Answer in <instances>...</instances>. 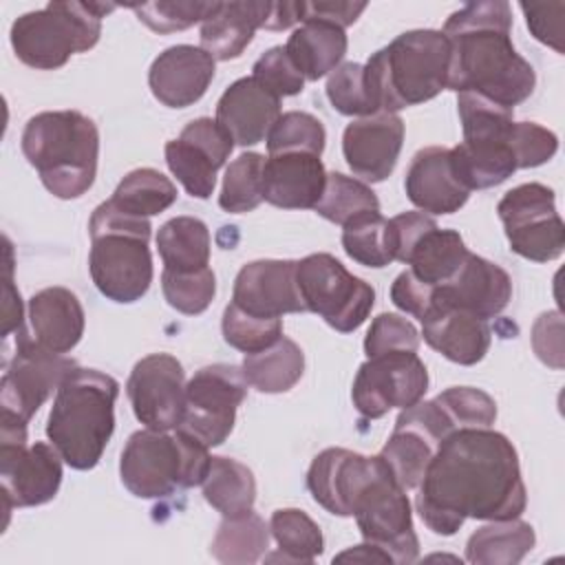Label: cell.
Listing matches in <instances>:
<instances>
[{
  "label": "cell",
  "mask_w": 565,
  "mask_h": 565,
  "mask_svg": "<svg viewBox=\"0 0 565 565\" xmlns=\"http://www.w3.org/2000/svg\"><path fill=\"white\" fill-rule=\"evenodd\" d=\"M415 508L426 527L452 536L466 519L505 521L527 505L519 455L512 441L490 428H459L435 450Z\"/></svg>",
  "instance_id": "6da1fadb"
},
{
  "label": "cell",
  "mask_w": 565,
  "mask_h": 565,
  "mask_svg": "<svg viewBox=\"0 0 565 565\" xmlns=\"http://www.w3.org/2000/svg\"><path fill=\"white\" fill-rule=\"evenodd\" d=\"M510 31L512 9L505 0L470 2L455 11L441 29L450 42L448 88L475 93L508 110L525 102L536 73L516 53Z\"/></svg>",
  "instance_id": "7a4b0ae2"
},
{
  "label": "cell",
  "mask_w": 565,
  "mask_h": 565,
  "mask_svg": "<svg viewBox=\"0 0 565 565\" xmlns=\"http://www.w3.org/2000/svg\"><path fill=\"white\" fill-rule=\"evenodd\" d=\"M119 382L97 369L75 366L57 386L46 419V437L75 470L99 463L115 430Z\"/></svg>",
  "instance_id": "3957f363"
},
{
  "label": "cell",
  "mask_w": 565,
  "mask_h": 565,
  "mask_svg": "<svg viewBox=\"0 0 565 565\" xmlns=\"http://www.w3.org/2000/svg\"><path fill=\"white\" fill-rule=\"evenodd\" d=\"M448 38L435 29H413L366 60L364 79L377 113H397L448 88Z\"/></svg>",
  "instance_id": "277c9868"
},
{
  "label": "cell",
  "mask_w": 565,
  "mask_h": 565,
  "mask_svg": "<svg viewBox=\"0 0 565 565\" xmlns=\"http://www.w3.org/2000/svg\"><path fill=\"white\" fill-rule=\"evenodd\" d=\"M22 152L57 199H79L97 177L99 130L79 110H44L22 130Z\"/></svg>",
  "instance_id": "5b68a950"
},
{
  "label": "cell",
  "mask_w": 565,
  "mask_h": 565,
  "mask_svg": "<svg viewBox=\"0 0 565 565\" xmlns=\"http://www.w3.org/2000/svg\"><path fill=\"white\" fill-rule=\"evenodd\" d=\"M150 232L148 218L128 216L108 201L95 207L88 221V271L102 296L119 305L146 296L152 282Z\"/></svg>",
  "instance_id": "8992f818"
},
{
  "label": "cell",
  "mask_w": 565,
  "mask_h": 565,
  "mask_svg": "<svg viewBox=\"0 0 565 565\" xmlns=\"http://www.w3.org/2000/svg\"><path fill=\"white\" fill-rule=\"evenodd\" d=\"M212 455L207 446L188 433L143 428L128 437L121 459V483L139 499H161L179 488L201 486Z\"/></svg>",
  "instance_id": "52a82bcc"
},
{
  "label": "cell",
  "mask_w": 565,
  "mask_h": 565,
  "mask_svg": "<svg viewBox=\"0 0 565 565\" xmlns=\"http://www.w3.org/2000/svg\"><path fill=\"white\" fill-rule=\"evenodd\" d=\"M115 4L102 2H49L29 11L11 24V46L15 57L40 71H55L71 55L84 53L99 42L102 18Z\"/></svg>",
  "instance_id": "ba28073f"
},
{
  "label": "cell",
  "mask_w": 565,
  "mask_h": 565,
  "mask_svg": "<svg viewBox=\"0 0 565 565\" xmlns=\"http://www.w3.org/2000/svg\"><path fill=\"white\" fill-rule=\"evenodd\" d=\"M351 516L364 541L382 547L393 563L408 565L419 556V539L406 490L395 481L386 461L375 455V466L351 503Z\"/></svg>",
  "instance_id": "9c48e42d"
},
{
  "label": "cell",
  "mask_w": 565,
  "mask_h": 565,
  "mask_svg": "<svg viewBox=\"0 0 565 565\" xmlns=\"http://www.w3.org/2000/svg\"><path fill=\"white\" fill-rule=\"evenodd\" d=\"M296 282L305 309L340 333L362 327L375 305V289L327 252L296 260Z\"/></svg>",
  "instance_id": "30bf717a"
},
{
  "label": "cell",
  "mask_w": 565,
  "mask_h": 565,
  "mask_svg": "<svg viewBox=\"0 0 565 565\" xmlns=\"http://www.w3.org/2000/svg\"><path fill=\"white\" fill-rule=\"evenodd\" d=\"M247 397V380L236 364H210L185 384V408L177 430L207 448L221 446L234 430L236 408Z\"/></svg>",
  "instance_id": "8fae6325"
},
{
  "label": "cell",
  "mask_w": 565,
  "mask_h": 565,
  "mask_svg": "<svg viewBox=\"0 0 565 565\" xmlns=\"http://www.w3.org/2000/svg\"><path fill=\"white\" fill-rule=\"evenodd\" d=\"M510 249L521 258L547 263L563 254L565 225L556 212L554 190L523 183L503 194L497 205Z\"/></svg>",
  "instance_id": "7c38bea8"
},
{
  "label": "cell",
  "mask_w": 565,
  "mask_h": 565,
  "mask_svg": "<svg viewBox=\"0 0 565 565\" xmlns=\"http://www.w3.org/2000/svg\"><path fill=\"white\" fill-rule=\"evenodd\" d=\"M75 366L73 358L49 351L24 329L15 331V351L0 380L2 415L29 424Z\"/></svg>",
  "instance_id": "4fadbf2b"
},
{
  "label": "cell",
  "mask_w": 565,
  "mask_h": 565,
  "mask_svg": "<svg viewBox=\"0 0 565 565\" xmlns=\"http://www.w3.org/2000/svg\"><path fill=\"white\" fill-rule=\"evenodd\" d=\"M428 391V371L417 351H391L360 364L351 399L366 419H380L391 408H408Z\"/></svg>",
  "instance_id": "5bb4252c"
},
{
  "label": "cell",
  "mask_w": 565,
  "mask_h": 565,
  "mask_svg": "<svg viewBox=\"0 0 565 565\" xmlns=\"http://www.w3.org/2000/svg\"><path fill=\"white\" fill-rule=\"evenodd\" d=\"M135 417L152 430H177L185 408V373L170 353L141 358L126 382Z\"/></svg>",
  "instance_id": "9a60e30c"
},
{
  "label": "cell",
  "mask_w": 565,
  "mask_h": 565,
  "mask_svg": "<svg viewBox=\"0 0 565 565\" xmlns=\"http://www.w3.org/2000/svg\"><path fill=\"white\" fill-rule=\"evenodd\" d=\"M234 150L230 132L210 117L192 119L177 139L166 143V163L185 192L194 199H210L216 172Z\"/></svg>",
  "instance_id": "2e32d148"
},
{
  "label": "cell",
  "mask_w": 565,
  "mask_h": 565,
  "mask_svg": "<svg viewBox=\"0 0 565 565\" xmlns=\"http://www.w3.org/2000/svg\"><path fill=\"white\" fill-rule=\"evenodd\" d=\"M62 455L53 444H0V492L4 512L49 503L62 483Z\"/></svg>",
  "instance_id": "e0dca14e"
},
{
  "label": "cell",
  "mask_w": 565,
  "mask_h": 565,
  "mask_svg": "<svg viewBox=\"0 0 565 565\" xmlns=\"http://www.w3.org/2000/svg\"><path fill=\"white\" fill-rule=\"evenodd\" d=\"M402 143V117L397 113H375L344 128L342 154L355 177L364 183H380L395 170Z\"/></svg>",
  "instance_id": "ac0fdd59"
},
{
  "label": "cell",
  "mask_w": 565,
  "mask_h": 565,
  "mask_svg": "<svg viewBox=\"0 0 565 565\" xmlns=\"http://www.w3.org/2000/svg\"><path fill=\"white\" fill-rule=\"evenodd\" d=\"M232 302L256 318L307 311L296 282V260H252L234 278Z\"/></svg>",
  "instance_id": "d6986e66"
},
{
  "label": "cell",
  "mask_w": 565,
  "mask_h": 565,
  "mask_svg": "<svg viewBox=\"0 0 565 565\" xmlns=\"http://www.w3.org/2000/svg\"><path fill=\"white\" fill-rule=\"evenodd\" d=\"M512 298V278L497 263L468 254L459 271L433 291L435 307L468 311L481 320L499 316ZM430 309V311H433Z\"/></svg>",
  "instance_id": "ffe728a7"
},
{
  "label": "cell",
  "mask_w": 565,
  "mask_h": 565,
  "mask_svg": "<svg viewBox=\"0 0 565 565\" xmlns=\"http://www.w3.org/2000/svg\"><path fill=\"white\" fill-rule=\"evenodd\" d=\"M214 79V57L201 46L177 44L159 53L148 71V86L163 106L196 104Z\"/></svg>",
  "instance_id": "44dd1931"
},
{
  "label": "cell",
  "mask_w": 565,
  "mask_h": 565,
  "mask_svg": "<svg viewBox=\"0 0 565 565\" xmlns=\"http://www.w3.org/2000/svg\"><path fill=\"white\" fill-rule=\"evenodd\" d=\"M327 170L318 154H269L263 163V201L282 210H313L322 199Z\"/></svg>",
  "instance_id": "7402d4cb"
},
{
  "label": "cell",
  "mask_w": 565,
  "mask_h": 565,
  "mask_svg": "<svg viewBox=\"0 0 565 565\" xmlns=\"http://www.w3.org/2000/svg\"><path fill=\"white\" fill-rule=\"evenodd\" d=\"M408 201L428 214L459 212L470 190L461 185L450 161V148L428 146L415 152L404 177Z\"/></svg>",
  "instance_id": "603a6c76"
},
{
  "label": "cell",
  "mask_w": 565,
  "mask_h": 565,
  "mask_svg": "<svg viewBox=\"0 0 565 565\" xmlns=\"http://www.w3.org/2000/svg\"><path fill=\"white\" fill-rule=\"evenodd\" d=\"M373 466L375 457H364L347 448H324L307 470V490L327 512L351 516L353 497L369 479Z\"/></svg>",
  "instance_id": "cb8c5ba5"
},
{
  "label": "cell",
  "mask_w": 565,
  "mask_h": 565,
  "mask_svg": "<svg viewBox=\"0 0 565 565\" xmlns=\"http://www.w3.org/2000/svg\"><path fill=\"white\" fill-rule=\"evenodd\" d=\"M280 117V97L260 86L254 77H241L225 88L216 104V121L230 132L234 143L254 146Z\"/></svg>",
  "instance_id": "d4e9b609"
},
{
  "label": "cell",
  "mask_w": 565,
  "mask_h": 565,
  "mask_svg": "<svg viewBox=\"0 0 565 565\" xmlns=\"http://www.w3.org/2000/svg\"><path fill=\"white\" fill-rule=\"evenodd\" d=\"M422 335L430 349L461 366L481 362L492 342L486 320L452 307H435L422 320Z\"/></svg>",
  "instance_id": "484cf974"
},
{
  "label": "cell",
  "mask_w": 565,
  "mask_h": 565,
  "mask_svg": "<svg viewBox=\"0 0 565 565\" xmlns=\"http://www.w3.org/2000/svg\"><path fill=\"white\" fill-rule=\"evenodd\" d=\"M29 320L35 342L62 355L77 347L86 324L79 298L66 287H46L33 294Z\"/></svg>",
  "instance_id": "4316f807"
},
{
  "label": "cell",
  "mask_w": 565,
  "mask_h": 565,
  "mask_svg": "<svg viewBox=\"0 0 565 565\" xmlns=\"http://www.w3.org/2000/svg\"><path fill=\"white\" fill-rule=\"evenodd\" d=\"M269 2H214L201 22V49L227 62L243 55L256 29L265 26Z\"/></svg>",
  "instance_id": "83f0119b"
},
{
  "label": "cell",
  "mask_w": 565,
  "mask_h": 565,
  "mask_svg": "<svg viewBox=\"0 0 565 565\" xmlns=\"http://www.w3.org/2000/svg\"><path fill=\"white\" fill-rule=\"evenodd\" d=\"M349 40L342 26L320 20L302 22L287 40L285 51L300 75L316 82L340 66Z\"/></svg>",
  "instance_id": "f1b7e54d"
},
{
  "label": "cell",
  "mask_w": 565,
  "mask_h": 565,
  "mask_svg": "<svg viewBox=\"0 0 565 565\" xmlns=\"http://www.w3.org/2000/svg\"><path fill=\"white\" fill-rule=\"evenodd\" d=\"M468 254L470 252L459 232L441 230L435 223L417 236L404 263L411 265V271L417 280L430 287H439L459 271Z\"/></svg>",
  "instance_id": "f546056e"
},
{
  "label": "cell",
  "mask_w": 565,
  "mask_h": 565,
  "mask_svg": "<svg viewBox=\"0 0 565 565\" xmlns=\"http://www.w3.org/2000/svg\"><path fill=\"white\" fill-rule=\"evenodd\" d=\"M536 534L527 521H490L470 534L466 561L475 565H516L534 547Z\"/></svg>",
  "instance_id": "4dcf8cb0"
},
{
  "label": "cell",
  "mask_w": 565,
  "mask_h": 565,
  "mask_svg": "<svg viewBox=\"0 0 565 565\" xmlns=\"http://www.w3.org/2000/svg\"><path fill=\"white\" fill-rule=\"evenodd\" d=\"M163 269L199 271L210 263V230L196 216H174L157 232Z\"/></svg>",
  "instance_id": "1f68e13d"
},
{
  "label": "cell",
  "mask_w": 565,
  "mask_h": 565,
  "mask_svg": "<svg viewBox=\"0 0 565 565\" xmlns=\"http://www.w3.org/2000/svg\"><path fill=\"white\" fill-rule=\"evenodd\" d=\"M241 369L247 384H252L256 391L287 393L305 373V353L294 340L282 335L269 349L245 355Z\"/></svg>",
  "instance_id": "d6a6232c"
},
{
  "label": "cell",
  "mask_w": 565,
  "mask_h": 565,
  "mask_svg": "<svg viewBox=\"0 0 565 565\" xmlns=\"http://www.w3.org/2000/svg\"><path fill=\"white\" fill-rule=\"evenodd\" d=\"M269 547V525L254 510L223 516L210 552L225 565H252Z\"/></svg>",
  "instance_id": "836d02e7"
},
{
  "label": "cell",
  "mask_w": 565,
  "mask_h": 565,
  "mask_svg": "<svg viewBox=\"0 0 565 565\" xmlns=\"http://www.w3.org/2000/svg\"><path fill=\"white\" fill-rule=\"evenodd\" d=\"M201 486H203L205 501L223 516L241 514L254 508V501H256L254 472L245 463L232 457H223V455L212 457L207 477Z\"/></svg>",
  "instance_id": "e575fe53"
},
{
  "label": "cell",
  "mask_w": 565,
  "mask_h": 565,
  "mask_svg": "<svg viewBox=\"0 0 565 565\" xmlns=\"http://www.w3.org/2000/svg\"><path fill=\"white\" fill-rule=\"evenodd\" d=\"M177 185L154 168H137L128 172L108 203L137 218H150L163 210H168L177 201Z\"/></svg>",
  "instance_id": "d590c367"
},
{
  "label": "cell",
  "mask_w": 565,
  "mask_h": 565,
  "mask_svg": "<svg viewBox=\"0 0 565 565\" xmlns=\"http://www.w3.org/2000/svg\"><path fill=\"white\" fill-rule=\"evenodd\" d=\"M435 450L437 444L428 435L411 424L395 419V428L380 450V457L386 461L395 481L404 490H413L419 486Z\"/></svg>",
  "instance_id": "8d00e7d4"
},
{
  "label": "cell",
  "mask_w": 565,
  "mask_h": 565,
  "mask_svg": "<svg viewBox=\"0 0 565 565\" xmlns=\"http://www.w3.org/2000/svg\"><path fill=\"white\" fill-rule=\"evenodd\" d=\"M269 532L278 552L267 556L276 563H313L324 552V539L318 523L298 508H280L269 519Z\"/></svg>",
  "instance_id": "74e56055"
},
{
  "label": "cell",
  "mask_w": 565,
  "mask_h": 565,
  "mask_svg": "<svg viewBox=\"0 0 565 565\" xmlns=\"http://www.w3.org/2000/svg\"><path fill=\"white\" fill-rule=\"evenodd\" d=\"M313 210L335 225H347L355 216H362L366 212H380V201L364 181L347 177L342 172H327L322 199Z\"/></svg>",
  "instance_id": "f35d334b"
},
{
  "label": "cell",
  "mask_w": 565,
  "mask_h": 565,
  "mask_svg": "<svg viewBox=\"0 0 565 565\" xmlns=\"http://www.w3.org/2000/svg\"><path fill=\"white\" fill-rule=\"evenodd\" d=\"M342 247L349 258L364 267H386L393 263L388 218L380 212H366L342 225Z\"/></svg>",
  "instance_id": "ab89813d"
},
{
  "label": "cell",
  "mask_w": 565,
  "mask_h": 565,
  "mask_svg": "<svg viewBox=\"0 0 565 565\" xmlns=\"http://www.w3.org/2000/svg\"><path fill=\"white\" fill-rule=\"evenodd\" d=\"M263 163H265L263 154L243 152L225 168L223 188L218 194L221 210H225L230 214H245L260 205V201H263Z\"/></svg>",
  "instance_id": "60d3db41"
},
{
  "label": "cell",
  "mask_w": 565,
  "mask_h": 565,
  "mask_svg": "<svg viewBox=\"0 0 565 565\" xmlns=\"http://www.w3.org/2000/svg\"><path fill=\"white\" fill-rule=\"evenodd\" d=\"M265 141L269 154L309 152L320 157L324 150L327 132L318 117L302 110H289L276 119Z\"/></svg>",
  "instance_id": "b9f144b4"
},
{
  "label": "cell",
  "mask_w": 565,
  "mask_h": 565,
  "mask_svg": "<svg viewBox=\"0 0 565 565\" xmlns=\"http://www.w3.org/2000/svg\"><path fill=\"white\" fill-rule=\"evenodd\" d=\"M223 338L245 355L269 349L282 338V318H256L230 302L223 311Z\"/></svg>",
  "instance_id": "7bdbcfd3"
},
{
  "label": "cell",
  "mask_w": 565,
  "mask_h": 565,
  "mask_svg": "<svg viewBox=\"0 0 565 565\" xmlns=\"http://www.w3.org/2000/svg\"><path fill=\"white\" fill-rule=\"evenodd\" d=\"M161 289H163L166 302L172 309L185 316H199L210 307L216 294V278L210 267H203L199 271L163 269Z\"/></svg>",
  "instance_id": "ee69618b"
},
{
  "label": "cell",
  "mask_w": 565,
  "mask_h": 565,
  "mask_svg": "<svg viewBox=\"0 0 565 565\" xmlns=\"http://www.w3.org/2000/svg\"><path fill=\"white\" fill-rule=\"evenodd\" d=\"M327 99L331 106L347 117H369L377 108L364 79V64L342 62L327 77Z\"/></svg>",
  "instance_id": "f6af8a7d"
},
{
  "label": "cell",
  "mask_w": 565,
  "mask_h": 565,
  "mask_svg": "<svg viewBox=\"0 0 565 565\" xmlns=\"http://www.w3.org/2000/svg\"><path fill=\"white\" fill-rule=\"evenodd\" d=\"M455 430L490 428L497 419V402L481 388L450 386L435 397Z\"/></svg>",
  "instance_id": "bcb514c9"
},
{
  "label": "cell",
  "mask_w": 565,
  "mask_h": 565,
  "mask_svg": "<svg viewBox=\"0 0 565 565\" xmlns=\"http://www.w3.org/2000/svg\"><path fill=\"white\" fill-rule=\"evenodd\" d=\"M214 2H143L130 4L139 22L157 33L183 31L196 22H203Z\"/></svg>",
  "instance_id": "7dc6e473"
},
{
  "label": "cell",
  "mask_w": 565,
  "mask_h": 565,
  "mask_svg": "<svg viewBox=\"0 0 565 565\" xmlns=\"http://www.w3.org/2000/svg\"><path fill=\"white\" fill-rule=\"evenodd\" d=\"M252 77L276 97H291L305 88V77L289 60L285 46H271L252 66Z\"/></svg>",
  "instance_id": "c3c4849f"
},
{
  "label": "cell",
  "mask_w": 565,
  "mask_h": 565,
  "mask_svg": "<svg viewBox=\"0 0 565 565\" xmlns=\"http://www.w3.org/2000/svg\"><path fill=\"white\" fill-rule=\"evenodd\" d=\"M419 331L415 324L397 313H380L373 318L364 338L366 358L391 353V351H417Z\"/></svg>",
  "instance_id": "681fc988"
},
{
  "label": "cell",
  "mask_w": 565,
  "mask_h": 565,
  "mask_svg": "<svg viewBox=\"0 0 565 565\" xmlns=\"http://www.w3.org/2000/svg\"><path fill=\"white\" fill-rule=\"evenodd\" d=\"M512 146L516 168H536L556 154L558 137L534 121H516Z\"/></svg>",
  "instance_id": "f907efd6"
},
{
  "label": "cell",
  "mask_w": 565,
  "mask_h": 565,
  "mask_svg": "<svg viewBox=\"0 0 565 565\" xmlns=\"http://www.w3.org/2000/svg\"><path fill=\"white\" fill-rule=\"evenodd\" d=\"M521 11L525 13L527 29L532 35L552 46L556 53H563V13L565 2H521Z\"/></svg>",
  "instance_id": "816d5d0a"
},
{
  "label": "cell",
  "mask_w": 565,
  "mask_h": 565,
  "mask_svg": "<svg viewBox=\"0 0 565 565\" xmlns=\"http://www.w3.org/2000/svg\"><path fill=\"white\" fill-rule=\"evenodd\" d=\"M433 291H435V287L417 280L413 276V271L406 269L393 280L391 300L397 309L415 316L422 322L433 309Z\"/></svg>",
  "instance_id": "f5cc1de1"
},
{
  "label": "cell",
  "mask_w": 565,
  "mask_h": 565,
  "mask_svg": "<svg viewBox=\"0 0 565 565\" xmlns=\"http://www.w3.org/2000/svg\"><path fill=\"white\" fill-rule=\"evenodd\" d=\"M532 347L543 364L563 369V320L558 311L539 316L532 327Z\"/></svg>",
  "instance_id": "db71d44e"
},
{
  "label": "cell",
  "mask_w": 565,
  "mask_h": 565,
  "mask_svg": "<svg viewBox=\"0 0 565 565\" xmlns=\"http://www.w3.org/2000/svg\"><path fill=\"white\" fill-rule=\"evenodd\" d=\"M435 225V218L426 212H402L393 218H388V236H391V252L393 260L404 263L408 249L417 241V236Z\"/></svg>",
  "instance_id": "11a10c76"
},
{
  "label": "cell",
  "mask_w": 565,
  "mask_h": 565,
  "mask_svg": "<svg viewBox=\"0 0 565 565\" xmlns=\"http://www.w3.org/2000/svg\"><path fill=\"white\" fill-rule=\"evenodd\" d=\"M366 9L364 2H300V22L309 20H320V22H331L342 29L353 24L360 13Z\"/></svg>",
  "instance_id": "9f6ffc18"
},
{
  "label": "cell",
  "mask_w": 565,
  "mask_h": 565,
  "mask_svg": "<svg viewBox=\"0 0 565 565\" xmlns=\"http://www.w3.org/2000/svg\"><path fill=\"white\" fill-rule=\"evenodd\" d=\"M7 241V238H4ZM22 298L13 285V252L11 243L7 241V271H4V327L2 335L9 338L13 331H22Z\"/></svg>",
  "instance_id": "6f0895ef"
},
{
  "label": "cell",
  "mask_w": 565,
  "mask_h": 565,
  "mask_svg": "<svg viewBox=\"0 0 565 565\" xmlns=\"http://www.w3.org/2000/svg\"><path fill=\"white\" fill-rule=\"evenodd\" d=\"M300 22V2H269L265 26L267 31H285Z\"/></svg>",
  "instance_id": "680465c9"
},
{
  "label": "cell",
  "mask_w": 565,
  "mask_h": 565,
  "mask_svg": "<svg viewBox=\"0 0 565 565\" xmlns=\"http://www.w3.org/2000/svg\"><path fill=\"white\" fill-rule=\"evenodd\" d=\"M344 563V561H353V563H393V558L377 545L364 541L362 545H355L342 554H338L333 558V563Z\"/></svg>",
  "instance_id": "91938a15"
}]
</instances>
